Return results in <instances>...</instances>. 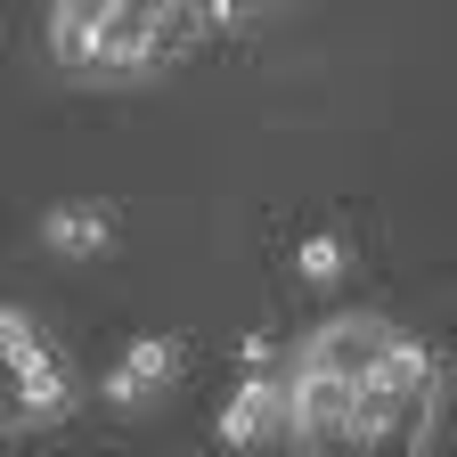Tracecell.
Instances as JSON below:
<instances>
[{
  "label": "cell",
  "mask_w": 457,
  "mask_h": 457,
  "mask_svg": "<svg viewBox=\"0 0 457 457\" xmlns=\"http://www.w3.org/2000/svg\"><path fill=\"white\" fill-rule=\"evenodd\" d=\"M253 9L237 0H66L49 9V57L66 82H155L171 57H188L212 33H237Z\"/></svg>",
  "instance_id": "6da1fadb"
},
{
  "label": "cell",
  "mask_w": 457,
  "mask_h": 457,
  "mask_svg": "<svg viewBox=\"0 0 457 457\" xmlns=\"http://www.w3.org/2000/svg\"><path fill=\"white\" fill-rule=\"evenodd\" d=\"M74 417V376L25 311H0V433H49Z\"/></svg>",
  "instance_id": "7a4b0ae2"
},
{
  "label": "cell",
  "mask_w": 457,
  "mask_h": 457,
  "mask_svg": "<svg viewBox=\"0 0 457 457\" xmlns=\"http://www.w3.org/2000/svg\"><path fill=\"white\" fill-rule=\"evenodd\" d=\"M180 368H188V343L180 335H131L123 352L106 360L98 392L114 400V409H155V400L180 384Z\"/></svg>",
  "instance_id": "3957f363"
},
{
  "label": "cell",
  "mask_w": 457,
  "mask_h": 457,
  "mask_svg": "<svg viewBox=\"0 0 457 457\" xmlns=\"http://www.w3.org/2000/svg\"><path fill=\"white\" fill-rule=\"evenodd\" d=\"M433 409L441 392H409V400H360V425L343 457H425L433 441Z\"/></svg>",
  "instance_id": "277c9868"
},
{
  "label": "cell",
  "mask_w": 457,
  "mask_h": 457,
  "mask_svg": "<svg viewBox=\"0 0 457 457\" xmlns=\"http://www.w3.org/2000/svg\"><path fill=\"white\" fill-rule=\"evenodd\" d=\"M114 237H123V212H114L106 196H66V204L41 212V245L66 253V262H98Z\"/></svg>",
  "instance_id": "5b68a950"
},
{
  "label": "cell",
  "mask_w": 457,
  "mask_h": 457,
  "mask_svg": "<svg viewBox=\"0 0 457 457\" xmlns=\"http://www.w3.org/2000/svg\"><path fill=\"white\" fill-rule=\"evenodd\" d=\"M270 425H286V376L278 368H245L237 392L220 400V441L253 449V441H270Z\"/></svg>",
  "instance_id": "8992f818"
},
{
  "label": "cell",
  "mask_w": 457,
  "mask_h": 457,
  "mask_svg": "<svg viewBox=\"0 0 457 457\" xmlns=\"http://www.w3.org/2000/svg\"><path fill=\"white\" fill-rule=\"evenodd\" d=\"M295 278L303 286H343V278H352V245H343V228H303V237H295Z\"/></svg>",
  "instance_id": "52a82bcc"
}]
</instances>
